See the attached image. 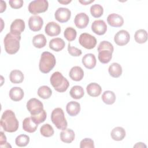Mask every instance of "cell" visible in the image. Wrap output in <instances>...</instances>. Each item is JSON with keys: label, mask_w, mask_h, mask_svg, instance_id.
<instances>
[{"label": "cell", "mask_w": 148, "mask_h": 148, "mask_svg": "<svg viewBox=\"0 0 148 148\" xmlns=\"http://www.w3.org/2000/svg\"><path fill=\"white\" fill-rule=\"evenodd\" d=\"M58 2L62 5H67L68 3H69L70 2H71V1H58Z\"/></svg>", "instance_id": "47"}, {"label": "cell", "mask_w": 148, "mask_h": 148, "mask_svg": "<svg viewBox=\"0 0 148 148\" xmlns=\"http://www.w3.org/2000/svg\"><path fill=\"white\" fill-rule=\"evenodd\" d=\"M0 146L1 147H11L12 146L6 142V137L3 132H1Z\"/></svg>", "instance_id": "43"}, {"label": "cell", "mask_w": 148, "mask_h": 148, "mask_svg": "<svg viewBox=\"0 0 148 148\" xmlns=\"http://www.w3.org/2000/svg\"><path fill=\"white\" fill-rule=\"evenodd\" d=\"M102 50H108L111 51L113 53V50H114L113 46L109 42L103 40L99 43V45H98V51Z\"/></svg>", "instance_id": "39"}, {"label": "cell", "mask_w": 148, "mask_h": 148, "mask_svg": "<svg viewBox=\"0 0 148 148\" xmlns=\"http://www.w3.org/2000/svg\"><path fill=\"white\" fill-rule=\"evenodd\" d=\"M64 35L67 40H68L69 42H71L76 39L77 32L75 29L72 27H69L65 29Z\"/></svg>", "instance_id": "36"}, {"label": "cell", "mask_w": 148, "mask_h": 148, "mask_svg": "<svg viewBox=\"0 0 148 148\" xmlns=\"http://www.w3.org/2000/svg\"><path fill=\"white\" fill-rule=\"evenodd\" d=\"M37 92L39 97L45 99L49 98L52 94L51 88L47 86H42L38 88Z\"/></svg>", "instance_id": "33"}, {"label": "cell", "mask_w": 148, "mask_h": 148, "mask_svg": "<svg viewBox=\"0 0 148 148\" xmlns=\"http://www.w3.org/2000/svg\"><path fill=\"white\" fill-rule=\"evenodd\" d=\"M87 94L92 97H98L101 92L102 88L98 84L96 83H91L87 85L86 87Z\"/></svg>", "instance_id": "21"}, {"label": "cell", "mask_w": 148, "mask_h": 148, "mask_svg": "<svg viewBox=\"0 0 148 148\" xmlns=\"http://www.w3.org/2000/svg\"><path fill=\"white\" fill-rule=\"evenodd\" d=\"M52 123L59 130H65L68 126V123L65 117L63 110L60 108L54 109L51 114Z\"/></svg>", "instance_id": "5"}, {"label": "cell", "mask_w": 148, "mask_h": 148, "mask_svg": "<svg viewBox=\"0 0 148 148\" xmlns=\"http://www.w3.org/2000/svg\"><path fill=\"white\" fill-rule=\"evenodd\" d=\"M91 29L95 34L98 35H102L106 32L107 25L103 20H97L92 23Z\"/></svg>", "instance_id": "12"}, {"label": "cell", "mask_w": 148, "mask_h": 148, "mask_svg": "<svg viewBox=\"0 0 148 148\" xmlns=\"http://www.w3.org/2000/svg\"><path fill=\"white\" fill-rule=\"evenodd\" d=\"M27 108L31 115H36L42 112L43 105L36 98H31L27 103Z\"/></svg>", "instance_id": "8"}, {"label": "cell", "mask_w": 148, "mask_h": 148, "mask_svg": "<svg viewBox=\"0 0 148 148\" xmlns=\"http://www.w3.org/2000/svg\"><path fill=\"white\" fill-rule=\"evenodd\" d=\"M82 63L84 66L89 69L94 68L97 63L96 58L94 54L92 53H88L85 54L82 58Z\"/></svg>", "instance_id": "17"}, {"label": "cell", "mask_w": 148, "mask_h": 148, "mask_svg": "<svg viewBox=\"0 0 148 148\" xmlns=\"http://www.w3.org/2000/svg\"><path fill=\"white\" fill-rule=\"evenodd\" d=\"M18 121L14 113L11 110H6L1 119V125L8 132H16L18 128Z\"/></svg>", "instance_id": "1"}, {"label": "cell", "mask_w": 148, "mask_h": 148, "mask_svg": "<svg viewBox=\"0 0 148 148\" xmlns=\"http://www.w3.org/2000/svg\"><path fill=\"white\" fill-rule=\"evenodd\" d=\"M6 8V2L3 1H1V10L0 12L1 13H3Z\"/></svg>", "instance_id": "44"}, {"label": "cell", "mask_w": 148, "mask_h": 148, "mask_svg": "<svg viewBox=\"0 0 148 148\" xmlns=\"http://www.w3.org/2000/svg\"><path fill=\"white\" fill-rule=\"evenodd\" d=\"M68 53H69V54H71L72 56H74V57L80 56L82 53V50L80 49H79L75 47L71 46L70 43H68Z\"/></svg>", "instance_id": "41"}, {"label": "cell", "mask_w": 148, "mask_h": 148, "mask_svg": "<svg viewBox=\"0 0 148 148\" xmlns=\"http://www.w3.org/2000/svg\"><path fill=\"white\" fill-rule=\"evenodd\" d=\"M74 23L77 28L79 29L84 28L89 23V17L85 13H80L76 15Z\"/></svg>", "instance_id": "14"}, {"label": "cell", "mask_w": 148, "mask_h": 148, "mask_svg": "<svg viewBox=\"0 0 148 148\" xmlns=\"http://www.w3.org/2000/svg\"><path fill=\"white\" fill-rule=\"evenodd\" d=\"M75 132L74 131L69 128L63 130L60 133L61 140L66 143H71L75 139Z\"/></svg>", "instance_id": "23"}, {"label": "cell", "mask_w": 148, "mask_h": 148, "mask_svg": "<svg viewBox=\"0 0 148 148\" xmlns=\"http://www.w3.org/2000/svg\"><path fill=\"white\" fill-rule=\"evenodd\" d=\"M71 12L65 8H60L57 9L54 13L55 18L60 23H66L71 18Z\"/></svg>", "instance_id": "10"}, {"label": "cell", "mask_w": 148, "mask_h": 148, "mask_svg": "<svg viewBox=\"0 0 148 148\" xmlns=\"http://www.w3.org/2000/svg\"><path fill=\"white\" fill-rule=\"evenodd\" d=\"M29 142V137L24 134H21L17 136L15 140L16 145L19 147L26 146Z\"/></svg>", "instance_id": "37"}, {"label": "cell", "mask_w": 148, "mask_h": 148, "mask_svg": "<svg viewBox=\"0 0 148 148\" xmlns=\"http://www.w3.org/2000/svg\"><path fill=\"white\" fill-rule=\"evenodd\" d=\"M49 7L48 1L46 0H36L31 1L28 5L29 12L34 14L45 12Z\"/></svg>", "instance_id": "6"}, {"label": "cell", "mask_w": 148, "mask_h": 148, "mask_svg": "<svg viewBox=\"0 0 148 148\" xmlns=\"http://www.w3.org/2000/svg\"><path fill=\"white\" fill-rule=\"evenodd\" d=\"M103 102L107 105H112L116 101V95L112 91H105L102 95Z\"/></svg>", "instance_id": "31"}, {"label": "cell", "mask_w": 148, "mask_h": 148, "mask_svg": "<svg viewBox=\"0 0 148 148\" xmlns=\"http://www.w3.org/2000/svg\"><path fill=\"white\" fill-rule=\"evenodd\" d=\"M56 64V60L54 56L49 51H45L41 54L39 68L41 72L47 73L53 69Z\"/></svg>", "instance_id": "3"}, {"label": "cell", "mask_w": 148, "mask_h": 148, "mask_svg": "<svg viewBox=\"0 0 148 148\" xmlns=\"http://www.w3.org/2000/svg\"><path fill=\"white\" fill-rule=\"evenodd\" d=\"M25 22L21 19H16L14 20L10 25V32L17 35H20L21 34L25 29Z\"/></svg>", "instance_id": "13"}, {"label": "cell", "mask_w": 148, "mask_h": 148, "mask_svg": "<svg viewBox=\"0 0 148 148\" xmlns=\"http://www.w3.org/2000/svg\"><path fill=\"white\" fill-rule=\"evenodd\" d=\"M125 131L121 127H116L114 128L110 133L112 138L116 141L122 140L125 136Z\"/></svg>", "instance_id": "25"}, {"label": "cell", "mask_w": 148, "mask_h": 148, "mask_svg": "<svg viewBox=\"0 0 148 148\" xmlns=\"http://www.w3.org/2000/svg\"><path fill=\"white\" fill-rule=\"evenodd\" d=\"M107 21L109 25L113 27H120L124 24L123 17L116 13L110 14L107 17Z\"/></svg>", "instance_id": "15"}, {"label": "cell", "mask_w": 148, "mask_h": 148, "mask_svg": "<svg viewBox=\"0 0 148 148\" xmlns=\"http://www.w3.org/2000/svg\"><path fill=\"white\" fill-rule=\"evenodd\" d=\"M45 33L50 36L58 35L61 32L60 26L54 21L48 23L45 28Z\"/></svg>", "instance_id": "16"}, {"label": "cell", "mask_w": 148, "mask_h": 148, "mask_svg": "<svg viewBox=\"0 0 148 148\" xmlns=\"http://www.w3.org/2000/svg\"><path fill=\"white\" fill-rule=\"evenodd\" d=\"M143 146L145 147H146V146L145 145H144L143 143L139 142V143H137L134 147H143Z\"/></svg>", "instance_id": "46"}, {"label": "cell", "mask_w": 148, "mask_h": 148, "mask_svg": "<svg viewBox=\"0 0 148 148\" xmlns=\"http://www.w3.org/2000/svg\"><path fill=\"white\" fill-rule=\"evenodd\" d=\"M40 132L45 137H50L54 134V130L51 125L45 124L40 127Z\"/></svg>", "instance_id": "35"}, {"label": "cell", "mask_w": 148, "mask_h": 148, "mask_svg": "<svg viewBox=\"0 0 148 148\" xmlns=\"http://www.w3.org/2000/svg\"><path fill=\"white\" fill-rule=\"evenodd\" d=\"M38 125L36 124L31 119V117H26L23 122V130L29 133H32L36 131Z\"/></svg>", "instance_id": "20"}, {"label": "cell", "mask_w": 148, "mask_h": 148, "mask_svg": "<svg viewBox=\"0 0 148 148\" xmlns=\"http://www.w3.org/2000/svg\"><path fill=\"white\" fill-rule=\"evenodd\" d=\"M21 35H14L11 32L8 33L3 39L5 51L9 54H16L20 49V41Z\"/></svg>", "instance_id": "2"}, {"label": "cell", "mask_w": 148, "mask_h": 148, "mask_svg": "<svg viewBox=\"0 0 148 148\" xmlns=\"http://www.w3.org/2000/svg\"><path fill=\"white\" fill-rule=\"evenodd\" d=\"M112 52L108 50H102L98 51V60L102 64H107L112 58Z\"/></svg>", "instance_id": "29"}, {"label": "cell", "mask_w": 148, "mask_h": 148, "mask_svg": "<svg viewBox=\"0 0 148 148\" xmlns=\"http://www.w3.org/2000/svg\"><path fill=\"white\" fill-rule=\"evenodd\" d=\"M50 82L54 88L60 92L66 91L69 86L68 80L60 72H54L50 77Z\"/></svg>", "instance_id": "4"}, {"label": "cell", "mask_w": 148, "mask_h": 148, "mask_svg": "<svg viewBox=\"0 0 148 148\" xmlns=\"http://www.w3.org/2000/svg\"><path fill=\"white\" fill-rule=\"evenodd\" d=\"M9 79L12 83L14 84H19L23 82L24 80V75L21 71L13 70L9 75Z\"/></svg>", "instance_id": "27"}, {"label": "cell", "mask_w": 148, "mask_h": 148, "mask_svg": "<svg viewBox=\"0 0 148 148\" xmlns=\"http://www.w3.org/2000/svg\"><path fill=\"white\" fill-rule=\"evenodd\" d=\"M9 3L12 8L19 9L23 6L24 2L23 0H10Z\"/></svg>", "instance_id": "42"}, {"label": "cell", "mask_w": 148, "mask_h": 148, "mask_svg": "<svg viewBox=\"0 0 148 148\" xmlns=\"http://www.w3.org/2000/svg\"><path fill=\"white\" fill-rule=\"evenodd\" d=\"M43 25V20L39 16H31L28 20V26L29 29L34 32L39 31L41 29Z\"/></svg>", "instance_id": "11"}, {"label": "cell", "mask_w": 148, "mask_h": 148, "mask_svg": "<svg viewBox=\"0 0 148 148\" xmlns=\"http://www.w3.org/2000/svg\"><path fill=\"white\" fill-rule=\"evenodd\" d=\"M69 94L72 98L75 99H79L83 97L84 92L83 88L82 86H74L71 88L69 91Z\"/></svg>", "instance_id": "30"}, {"label": "cell", "mask_w": 148, "mask_h": 148, "mask_svg": "<svg viewBox=\"0 0 148 148\" xmlns=\"http://www.w3.org/2000/svg\"><path fill=\"white\" fill-rule=\"evenodd\" d=\"M66 110L69 116H76L80 111V105L77 102L71 101L67 103Z\"/></svg>", "instance_id": "19"}, {"label": "cell", "mask_w": 148, "mask_h": 148, "mask_svg": "<svg viewBox=\"0 0 148 148\" xmlns=\"http://www.w3.org/2000/svg\"><path fill=\"white\" fill-rule=\"evenodd\" d=\"M134 38L137 43H144L147 40V33L145 29H138L135 33Z\"/></svg>", "instance_id": "32"}, {"label": "cell", "mask_w": 148, "mask_h": 148, "mask_svg": "<svg viewBox=\"0 0 148 148\" xmlns=\"http://www.w3.org/2000/svg\"><path fill=\"white\" fill-rule=\"evenodd\" d=\"M46 111L43 109L42 112L40 113L36 114V115H31V117L32 119V120L36 124H39L43 122H44L46 119Z\"/></svg>", "instance_id": "38"}, {"label": "cell", "mask_w": 148, "mask_h": 148, "mask_svg": "<svg viewBox=\"0 0 148 148\" xmlns=\"http://www.w3.org/2000/svg\"><path fill=\"white\" fill-rule=\"evenodd\" d=\"M80 45L87 49H92L95 47L97 44V39L95 36L87 34H82L79 38Z\"/></svg>", "instance_id": "7"}, {"label": "cell", "mask_w": 148, "mask_h": 148, "mask_svg": "<svg viewBox=\"0 0 148 148\" xmlns=\"http://www.w3.org/2000/svg\"><path fill=\"white\" fill-rule=\"evenodd\" d=\"M94 141L90 138H84L80 143V148H94Z\"/></svg>", "instance_id": "40"}, {"label": "cell", "mask_w": 148, "mask_h": 148, "mask_svg": "<svg viewBox=\"0 0 148 148\" xmlns=\"http://www.w3.org/2000/svg\"><path fill=\"white\" fill-rule=\"evenodd\" d=\"M130 39V35L126 30H120L118 31L114 37V41L116 45L120 46L127 45Z\"/></svg>", "instance_id": "9"}, {"label": "cell", "mask_w": 148, "mask_h": 148, "mask_svg": "<svg viewBox=\"0 0 148 148\" xmlns=\"http://www.w3.org/2000/svg\"><path fill=\"white\" fill-rule=\"evenodd\" d=\"M108 72L111 76L117 78L122 74V67L119 64L113 62L109 66Z\"/></svg>", "instance_id": "26"}, {"label": "cell", "mask_w": 148, "mask_h": 148, "mask_svg": "<svg viewBox=\"0 0 148 148\" xmlns=\"http://www.w3.org/2000/svg\"><path fill=\"white\" fill-rule=\"evenodd\" d=\"M46 42V38L43 34H38L34 36L32 39V44L36 48L40 49L45 47Z\"/></svg>", "instance_id": "28"}, {"label": "cell", "mask_w": 148, "mask_h": 148, "mask_svg": "<svg viewBox=\"0 0 148 148\" xmlns=\"http://www.w3.org/2000/svg\"><path fill=\"white\" fill-rule=\"evenodd\" d=\"M9 97L13 101H19L24 97V91L20 87H14L9 91Z\"/></svg>", "instance_id": "24"}, {"label": "cell", "mask_w": 148, "mask_h": 148, "mask_svg": "<svg viewBox=\"0 0 148 148\" xmlns=\"http://www.w3.org/2000/svg\"><path fill=\"white\" fill-rule=\"evenodd\" d=\"M69 76L71 79L74 81H80L83 78L84 72L81 67L75 66L72 67L70 70Z\"/></svg>", "instance_id": "18"}, {"label": "cell", "mask_w": 148, "mask_h": 148, "mask_svg": "<svg viewBox=\"0 0 148 148\" xmlns=\"http://www.w3.org/2000/svg\"><path fill=\"white\" fill-rule=\"evenodd\" d=\"M94 1V0H91V1H86V0H79V2L82 3V5H88L92 2H93Z\"/></svg>", "instance_id": "45"}, {"label": "cell", "mask_w": 148, "mask_h": 148, "mask_svg": "<svg viewBox=\"0 0 148 148\" xmlns=\"http://www.w3.org/2000/svg\"><path fill=\"white\" fill-rule=\"evenodd\" d=\"M65 45V43L64 40L60 38H53L49 42V47L57 52L62 50L64 48Z\"/></svg>", "instance_id": "22"}, {"label": "cell", "mask_w": 148, "mask_h": 148, "mask_svg": "<svg viewBox=\"0 0 148 148\" xmlns=\"http://www.w3.org/2000/svg\"><path fill=\"white\" fill-rule=\"evenodd\" d=\"M90 13L94 17L99 18L103 14V7L99 4L92 5L90 8Z\"/></svg>", "instance_id": "34"}]
</instances>
